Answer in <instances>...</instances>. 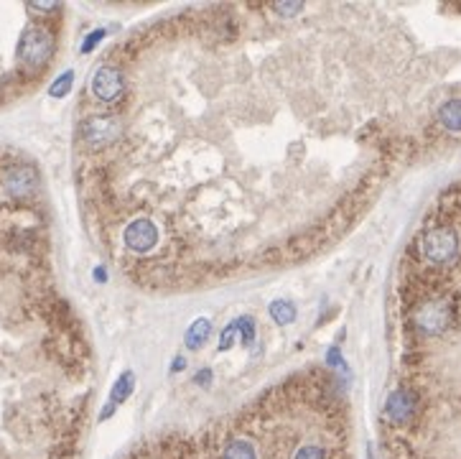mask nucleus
Wrapping results in <instances>:
<instances>
[{"mask_svg": "<svg viewBox=\"0 0 461 459\" xmlns=\"http://www.w3.org/2000/svg\"><path fill=\"white\" fill-rule=\"evenodd\" d=\"M459 235L456 230L446 225L438 227H425L418 238V253L428 265H436V268H443V265L456 263L459 258Z\"/></svg>", "mask_w": 461, "mask_h": 459, "instance_id": "obj_1", "label": "nucleus"}, {"mask_svg": "<svg viewBox=\"0 0 461 459\" xmlns=\"http://www.w3.org/2000/svg\"><path fill=\"white\" fill-rule=\"evenodd\" d=\"M456 319V306L446 296H428L413 309V327L420 334H443L454 327Z\"/></svg>", "mask_w": 461, "mask_h": 459, "instance_id": "obj_2", "label": "nucleus"}, {"mask_svg": "<svg viewBox=\"0 0 461 459\" xmlns=\"http://www.w3.org/2000/svg\"><path fill=\"white\" fill-rule=\"evenodd\" d=\"M54 36L41 26H31L23 31V36L18 41V61L28 69H43L49 64V59L54 56Z\"/></svg>", "mask_w": 461, "mask_h": 459, "instance_id": "obj_3", "label": "nucleus"}, {"mask_svg": "<svg viewBox=\"0 0 461 459\" xmlns=\"http://www.w3.org/2000/svg\"><path fill=\"white\" fill-rule=\"evenodd\" d=\"M122 125L115 115H92L82 122V141L95 151L112 146L120 138Z\"/></svg>", "mask_w": 461, "mask_h": 459, "instance_id": "obj_4", "label": "nucleus"}, {"mask_svg": "<svg viewBox=\"0 0 461 459\" xmlns=\"http://www.w3.org/2000/svg\"><path fill=\"white\" fill-rule=\"evenodd\" d=\"M418 411V396L413 388H395L385 401V418L393 426H408Z\"/></svg>", "mask_w": 461, "mask_h": 459, "instance_id": "obj_5", "label": "nucleus"}, {"mask_svg": "<svg viewBox=\"0 0 461 459\" xmlns=\"http://www.w3.org/2000/svg\"><path fill=\"white\" fill-rule=\"evenodd\" d=\"M122 240H125V248L133 253H138V255H143V253H151L153 248L158 245V227L156 222L151 220V217H138V220H133L128 227H125V235H122Z\"/></svg>", "mask_w": 461, "mask_h": 459, "instance_id": "obj_6", "label": "nucleus"}, {"mask_svg": "<svg viewBox=\"0 0 461 459\" xmlns=\"http://www.w3.org/2000/svg\"><path fill=\"white\" fill-rule=\"evenodd\" d=\"M122 92V72L115 64H105L95 72L92 77V95L100 100V102H112L117 100V95Z\"/></svg>", "mask_w": 461, "mask_h": 459, "instance_id": "obj_7", "label": "nucleus"}, {"mask_svg": "<svg viewBox=\"0 0 461 459\" xmlns=\"http://www.w3.org/2000/svg\"><path fill=\"white\" fill-rule=\"evenodd\" d=\"M3 186H6V191L13 196H28L31 191L38 186L36 169H33V166H26V164L8 166L6 172H3Z\"/></svg>", "mask_w": 461, "mask_h": 459, "instance_id": "obj_8", "label": "nucleus"}, {"mask_svg": "<svg viewBox=\"0 0 461 459\" xmlns=\"http://www.w3.org/2000/svg\"><path fill=\"white\" fill-rule=\"evenodd\" d=\"M133 386H135V375L130 373H122L120 378L115 380V386H112V393H110V401L105 403L102 413H100V421H107L112 413H115V408L120 403H125L130 398V393H133Z\"/></svg>", "mask_w": 461, "mask_h": 459, "instance_id": "obj_9", "label": "nucleus"}, {"mask_svg": "<svg viewBox=\"0 0 461 459\" xmlns=\"http://www.w3.org/2000/svg\"><path fill=\"white\" fill-rule=\"evenodd\" d=\"M438 122L449 133H461V97H451L438 107Z\"/></svg>", "mask_w": 461, "mask_h": 459, "instance_id": "obj_10", "label": "nucleus"}, {"mask_svg": "<svg viewBox=\"0 0 461 459\" xmlns=\"http://www.w3.org/2000/svg\"><path fill=\"white\" fill-rule=\"evenodd\" d=\"M209 334H212V322H209V319H196L194 325L186 329L184 344H186L189 349H199L201 344L209 339Z\"/></svg>", "mask_w": 461, "mask_h": 459, "instance_id": "obj_11", "label": "nucleus"}, {"mask_svg": "<svg viewBox=\"0 0 461 459\" xmlns=\"http://www.w3.org/2000/svg\"><path fill=\"white\" fill-rule=\"evenodd\" d=\"M222 459H258V449L248 439H232L222 452Z\"/></svg>", "mask_w": 461, "mask_h": 459, "instance_id": "obj_12", "label": "nucleus"}, {"mask_svg": "<svg viewBox=\"0 0 461 459\" xmlns=\"http://www.w3.org/2000/svg\"><path fill=\"white\" fill-rule=\"evenodd\" d=\"M270 317H273L280 327L291 325L293 319H296V306H293L291 301L278 299V301H273V304H270Z\"/></svg>", "mask_w": 461, "mask_h": 459, "instance_id": "obj_13", "label": "nucleus"}, {"mask_svg": "<svg viewBox=\"0 0 461 459\" xmlns=\"http://www.w3.org/2000/svg\"><path fill=\"white\" fill-rule=\"evenodd\" d=\"M72 82H74V72L69 69V72H64L61 77H56V82L49 87V95L56 100H61L64 95H69V90H72Z\"/></svg>", "mask_w": 461, "mask_h": 459, "instance_id": "obj_14", "label": "nucleus"}, {"mask_svg": "<svg viewBox=\"0 0 461 459\" xmlns=\"http://www.w3.org/2000/svg\"><path fill=\"white\" fill-rule=\"evenodd\" d=\"M237 332L243 337L245 347H253V342H255V322L250 317H240L237 319Z\"/></svg>", "mask_w": 461, "mask_h": 459, "instance_id": "obj_15", "label": "nucleus"}, {"mask_svg": "<svg viewBox=\"0 0 461 459\" xmlns=\"http://www.w3.org/2000/svg\"><path fill=\"white\" fill-rule=\"evenodd\" d=\"M327 365H329V367H334V370H337V373H341V375H344V378H346V375H349V367H346V362H344V357H341L339 347H332V349H329Z\"/></svg>", "mask_w": 461, "mask_h": 459, "instance_id": "obj_16", "label": "nucleus"}, {"mask_svg": "<svg viewBox=\"0 0 461 459\" xmlns=\"http://www.w3.org/2000/svg\"><path fill=\"white\" fill-rule=\"evenodd\" d=\"M293 459H327V452L319 444H306V447L298 449Z\"/></svg>", "mask_w": 461, "mask_h": 459, "instance_id": "obj_17", "label": "nucleus"}, {"mask_svg": "<svg viewBox=\"0 0 461 459\" xmlns=\"http://www.w3.org/2000/svg\"><path fill=\"white\" fill-rule=\"evenodd\" d=\"M235 334H237V319L235 322H230V325L222 329V337H219V349H222V352L230 349V344L235 342Z\"/></svg>", "mask_w": 461, "mask_h": 459, "instance_id": "obj_18", "label": "nucleus"}, {"mask_svg": "<svg viewBox=\"0 0 461 459\" xmlns=\"http://www.w3.org/2000/svg\"><path fill=\"white\" fill-rule=\"evenodd\" d=\"M105 33H107V31H105V28L92 31L90 36L85 38V43H82V51H85V54H87V51H92V49H95V46H97V41H102V38H105Z\"/></svg>", "mask_w": 461, "mask_h": 459, "instance_id": "obj_19", "label": "nucleus"}, {"mask_svg": "<svg viewBox=\"0 0 461 459\" xmlns=\"http://www.w3.org/2000/svg\"><path fill=\"white\" fill-rule=\"evenodd\" d=\"M301 8H304L301 3H296V6H291V3H278V6H275V11H278L280 16H296Z\"/></svg>", "mask_w": 461, "mask_h": 459, "instance_id": "obj_20", "label": "nucleus"}, {"mask_svg": "<svg viewBox=\"0 0 461 459\" xmlns=\"http://www.w3.org/2000/svg\"><path fill=\"white\" fill-rule=\"evenodd\" d=\"M209 378H212V370H204V373H199L194 380H196V383H206V380H209Z\"/></svg>", "mask_w": 461, "mask_h": 459, "instance_id": "obj_21", "label": "nucleus"}, {"mask_svg": "<svg viewBox=\"0 0 461 459\" xmlns=\"http://www.w3.org/2000/svg\"><path fill=\"white\" fill-rule=\"evenodd\" d=\"M95 278H97V281H105V270L102 268L95 270Z\"/></svg>", "mask_w": 461, "mask_h": 459, "instance_id": "obj_22", "label": "nucleus"}, {"mask_svg": "<svg viewBox=\"0 0 461 459\" xmlns=\"http://www.w3.org/2000/svg\"><path fill=\"white\" fill-rule=\"evenodd\" d=\"M174 367H176V370H181V367H184V357H176V360H174Z\"/></svg>", "mask_w": 461, "mask_h": 459, "instance_id": "obj_23", "label": "nucleus"}]
</instances>
